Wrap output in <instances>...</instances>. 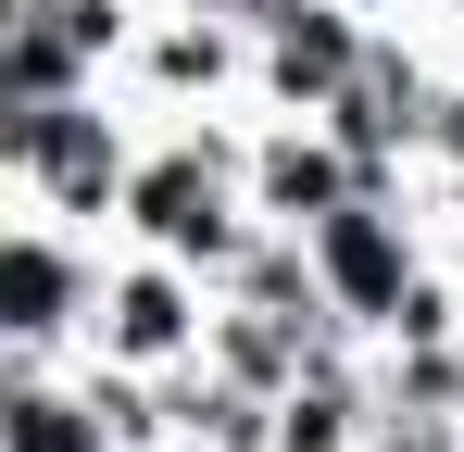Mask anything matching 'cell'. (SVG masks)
<instances>
[{"label":"cell","instance_id":"cell-6","mask_svg":"<svg viewBox=\"0 0 464 452\" xmlns=\"http://www.w3.org/2000/svg\"><path fill=\"white\" fill-rule=\"evenodd\" d=\"M139 113H251V13L214 0H151L139 13V51L113 75Z\"/></svg>","mask_w":464,"mask_h":452},{"label":"cell","instance_id":"cell-10","mask_svg":"<svg viewBox=\"0 0 464 452\" xmlns=\"http://www.w3.org/2000/svg\"><path fill=\"white\" fill-rule=\"evenodd\" d=\"M76 88H113L101 51H88V25H76V0H0V113L76 101Z\"/></svg>","mask_w":464,"mask_h":452},{"label":"cell","instance_id":"cell-8","mask_svg":"<svg viewBox=\"0 0 464 452\" xmlns=\"http://www.w3.org/2000/svg\"><path fill=\"white\" fill-rule=\"evenodd\" d=\"M0 452H126L113 377L88 352H0Z\"/></svg>","mask_w":464,"mask_h":452},{"label":"cell","instance_id":"cell-7","mask_svg":"<svg viewBox=\"0 0 464 452\" xmlns=\"http://www.w3.org/2000/svg\"><path fill=\"white\" fill-rule=\"evenodd\" d=\"M377 25L352 0H264L251 13V101L264 113H326L339 88H364Z\"/></svg>","mask_w":464,"mask_h":452},{"label":"cell","instance_id":"cell-5","mask_svg":"<svg viewBox=\"0 0 464 452\" xmlns=\"http://www.w3.org/2000/svg\"><path fill=\"white\" fill-rule=\"evenodd\" d=\"M214 314L227 290L176 251H139L113 239V277H101V327H88V365H126V377H188L214 352Z\"/></svg>","mask_w":464,"mask_h":452},{"label":"cell","instance_id":"cell-9","mask_svg":"<svg viewBox=\"0 0 464 452\" xmlns=\"http://www.w3.org/2000/svg\"><path fill=\"white\" fill-rule=\"evenodd\" d=\"M238 176H251V214L264 226H326L352 189H364V163H352V139H339L326 113H264V101H251Z\"/></svg>","mask_w":464,"mask_h":452},{"label":"cell","instance_id":"cell-3","mask_svg":"<svg viewBox=\"0 0 464 452\" xmlns=\"http://www.w3.org/2000/svg\"><path fill=\"white\" fill-rule=\"evenodd\" d=\"M101 277H113V239L101 226L13 201L0 214V352H88Z\"/></svg>","mask_w":464,"mask_h":452},{"label":"cell","instance_id":"cell-1","mask_svg":"<svg viewBox=\"0 0 464 452\" xmlns=\"http://www.w3.org/2000/svg\"><path fill=\"white\" fill-rule=\"evenodd\" d=\"M238 151H251V113H151L139 176H126V226H113V239L176 251V264H201V277L227 290L238 264H251V239H264Z\"/></svg>","mask_w":464,"mask_h":452},{"label":"cell","instance_id":"cell-2","mask_svg":"<svg viewBox=\"0 0 464 452\" xmlns=\"http://www.w3.org/2000/svg\"><path fill=\"white\" fill-rule=\"evenodd\" d=\"M139 139L151 113L126 88H76V101H25L0 113V189L38 201V214H76V226H126V176H139Z\"/></svg>","mask_w":464,"mask_h":452},{"label":"cell","instance_id":"cell-4","mask_svg":"<svg viewBox=\"0 0 464 452\" xmlns=\"http://www.w3.org/2000/svg\"><path fill=\"white\" fill-rule=\"evenodd\" d=\"M314 239V277H326V314L377 352L389 327H401V301H414V277L440 264V239H427V214H414V189H352L326 226H302Z\"/></svg>","mask_w":464,"mask_h":452}]
</instances>
